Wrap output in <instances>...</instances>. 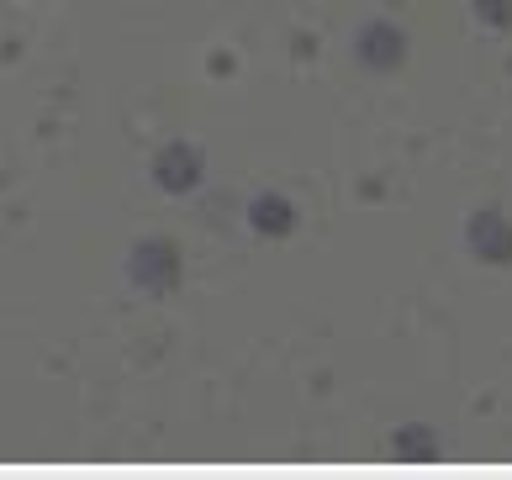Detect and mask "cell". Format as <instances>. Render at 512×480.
Here are the masks:
<instances>
[{
    "instance_id": "6da1fadb",
    "label": "cell",
    "mask_w": 512,
    "mask_h": 480,
    "mask_svg": "<svg viewBox=\"0 0 512 480\" xmlns=\"http://www.w3.org/2000/svg\"><path fill=\"white\" fill-rule=\"evenodd\" d=\"M127 270H132V280H138L143 291H169V285L180 280V254L164 238H148V243L132 248Z\"/></svg>"
},
{
    "instance_id": "7a4b0ae2",
    "label": "cell",
    "mask_w": 512,
    "mask_h": 480,
    "mask_svg": "<svg viewBox=\"0 0 512 480\" xmlns=\"http://www.w3.org/2000/svg\"><path fill=\"white\" fill-rule=\"evenodd\" d=\"M154 175H159V185L164 190H191L196 185V175H201V159H196V148H164L159 159H154Z\"/></svg>"
},
{
    "instance_id": "3957f363",
    "label": "cell",
    "mask_w": 512,
    "mask_h": 480,
    "mask_svg": "<svg viewBox=\"0 0 512 480\" xmlns=\"http://www.w3.org/2000/svg\"><path fill=\"white\" fill-rule=\"evenodd\" d=\"M254 222H259V227H286V206H280V201L259 206V211H254Z\"/></svg>"
}]
</instances>
